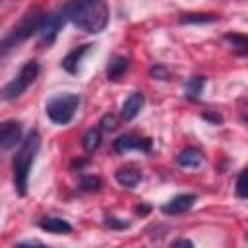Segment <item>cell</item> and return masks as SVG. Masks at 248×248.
<instances>
[{
    "mask_svg": "<svg viewBox=\"0 0 248 248\" xmlns=\"http://www.w3.org/2000/svg\"><path fill=\"white\" fill-rule=\"evenodd\" d=\"M172 246H194V242L186 238H178V240H172Z\"/></svg>",
    "mask_w": 248,
    "mask_h": 248,
    "instance_id": "cell-27",
    "label": "cell"
},
{
    "mask_svg": "<svg viewBox=\"0 0 248 248\" xmlns=\"http://www.w3.org/2000/svg\"><path fill=\"white\" fill-rule=\"evenodd\" d=\"M79 101L81 99L78 93H62V95H56V97L46 101L45 112L54 124L64 126L74 118V114L79 107Z\"/></svg>",
    "mask_w": 248,
    "mask_h": 248,
    "instance_id": "cell-4",
    "label": "cell"
},
{
    "mask_svg": "<svg viewBox=\"0 0 248 248\" xmlns=\"http://www.w3.org/2000/svg\"><path fill=\"white\" fill-rule=\"evenodd\" d=\"M205 87V76H192L186 83H184V97L190 101H196L202 97Z\"/></svg>",
    "mask_w": 248,
    "mask_h": 248,
    "instance_id": "cell-16",
    "label": "cell"
},
{
    "mask_svg": "<svg viewBox=\"0 0 248 248\" xmlns=\"http://www.w3.org/2000/svg\"><path fill=\"white\" fill-rule=\"evenodd\" d=\"M202 161H203V153L196 145H188L176 155V163L184 169H198L202 165Z\"/></svg>",
    "mask_w": 248,
    "mask_h": 248,
    "instance_id": "cell-14",
    "label": "cell"
},
{
    "mask_svg": "<svg viewBox=\"0 0 248 248\" xmlns=\"http://www.w3.org/2000/svg\"><path fill=\"white\" fill-rule=\"evenodd\" d=\"M225 41L240 54H248V37L240 33H225Z\"/></svg>",
    "mask_w": 248,
    "mask_h": 248,
    "instance_id": "cell-18",
    "label": "cell"
},
{
    "mask_svg": "<svg viewBox=\"0 0 248 248\" xmlns=\"http://www.w3.org/2000/svg\"><path fill=\"white\" fill-rule=\"evenodd\" d=\"M246 240H248V236H246Z\"/></svg>",
    "mask_w": 248,
    "mask_h": 248,
    "instance_id": "cell-30",
    "label": "cell"
},
{
    "mask_svg": "<svg viewBox=\"0 0 248 248\" xmlns=\"http://www.w3.org/2000/svg\"><path fill=\"white\" fill-rule=\"evenodd\" d=\"M198 196L196 194H178L174 198H170L165 205H161V211L165 215H180V213H186L188 209H192V205L196 203Z\"/></svg>",
    "mask_w": 248,
    "mask_h": 248,
    "instance_id": "cell-9",
    "label": "cell"
},
{
    "mask_svg": "<svg viewBox=\"0 0 248 248\" xmlns=\"http://www.w3.org/2000/svg\"><path fill=\"white\" fill-rule=\"evenodd\" d=\"M128 68H130V58L128 56H122V54L112 56L107 64V79L108 81H120L124 78V74L128 72Z\"/></svg>",
    "mask_w": 248,
    "mask_h": 248,
    "instance_id": "cell-13",
    "label": "cell"
},
{
    "mask_svg": "<svg viewBox=\"0 0 248 248\" xmlns=\"http://www.w3.org/2000/svg\"><path fill=\"white\" fill-rule=\"evenodd\" d=\"M112 149L120 155L136 149V151H143V153H151V140L149 138H141L136 134H122L112 141Z\"/></svg>",
    "mask_w": 248,
    "mask_h": 248,
    "instance_id": "cell-7",
    "label": "cell"
},
{
    "mask_svg": "<svg viewBox=\"0 0 248 248\" xmlns=\"http://www.w3.org/2000/svg\"><path fill=\"white\" fill-rule=\"evenodd\" d=\"M21 122L17 120H6L2 122V128H0V147L2 151H10L12 147H16L17 143H21Z\"/></svg>",
    "mask_w": 248,
    "mask_h": 248,
    "instance_id": "cell-8",
    "label": "cell"
},
{
    "mask_svg": "<svg viewBox=\"0 0 248 248\" xmlns=\"http://www.w3.org/2000/svg\"><path fill=\"white\" fill-rule=\"evenodd\" d=\"M149 76L153 78V79H169V70L163 66V64H155V66H151L149 68Z\"/></svg>",
    "mask_w": 248,
    "mask_h": 248,
    "instance_id": "cell-23",
    "label": "cell"
},
{
    "mask_svg": "<svg viewBox=\"0 0 248 248\" xmlns=\"http://www.w3.org/2000/svg\"><path fill=\"white\" fill-rule=\"evenodd\" d=\"M93 45H79V46H76V48H72L64 58H62V62H60V66L68 72V74H78V70H79V62H81V58H83V54L91 48Z\"/></svg>",
    "mask_w": 248,
    "mask_h": 248,
    "instance_id": "cell-12",
    "label": "cell"
},
{
    "mask_svg": "<svg viewBox=\"0 0 248 248\" xmlns=\"http://www.w3.org/2000/svg\"><path fill=\"white\" fill-rule=\"evenodd\" d=\"M136 211H138V213H147L149 207H147V205H143V207H136Z\"/></svg>",
    "mask_w": 248,
    "mask_h": 248,
    "instance_id": "cell-29",
    "label": "cell"
},
{
    "mask_svg": "<svg viewBox=\"0 0 248 248\" xmlns=\"http://www.w3.org/2000/svg\"><path fill=\"white\" fill-rule=\"evenodd\" d=\"M234 192L240 200H248V167H244L236 178V186H234Z\"/></svg>",
    "mask_w": 248,
    "mask_h": 248,
    "instance_id": "cell-20",
    "label": "cell"
},
{
    "mask_svg": "<svg viewBox=\"0 0 248 248\" xmlns=\"http://www.w3.org/2000/svg\"><path fill=\"white\" fill-rule=\"evenodd\" d=\"M217 19H219V16H215V14H182L178 17L180 23H211Z\"/></svg>",
    "mask_w": 248,
    "mask_h": 248,
    "instance_id": "cell-19",
    "label": "cell"
},
{
    "mask_svg": "<svg viewBox=\"0 0 248 248\" xmlns=\"http://www.w3.org/2000/svg\"><path fill=\"white\" fill-rule=\"evenodd\" d=\"M70 21L85 33H101L108 23L105 0H70Z\"/></svg>",
    "mask_w": 248,
    "mask_h": 248,
    "instance_id": "cell-1",
    "label": "cell"
},
{
    "mask_svg": "<svg viewBox=\"0 0 248 248\" xmlns=\"http://www.w3.org/2000/svg\"><path fill=\"white\" fill-rule=\"evenodd\" d=\"M240 120H242L246 126H248V103H246V105L240 108Z\"/></svg>",
    "mask_w": 248,
    "mask_h": 248,
    "instance_id": "cell-28",
    "label": "cell"
},
{
    "mask_svg": "<svg viewBox=\"0 0 248 248\" xmlns=\"http://www.w3.org/2000/svg\"><path fill=\"white\" fill-rule=\"evenodd\" d=\"M41 149V134L37 130H31L25 140L19 143V149L14 155L12 170H14V188L19 196L27 194V182H29V172L33 169V163L39 155Z\"/></svg>",
    "mask_w": 248,
    "mask_h": 248,
    "instance_id": "cell-2",
    "label": "cell"
},
{
    "mask_svg": "<svg viewBox=\"0 0 248 248\" xmlns=\"http://www.w3.org/2000/svg\"><path fill=\"white\" fill-rule=\"evenodd\" d=\"M45 14H46V12H43L41 8H31V10H27V12L19 17V21L2 37V41H0V52H2V56H6L12 48H17V46H19L21 43H25L29 37L37 35Z\"/></svg>",
    "mask_w": 248,
    "mask_h": 248,
    "instance_id": "cell-3",
    "label": "cell"
},
{
    "mask_svg": "<svg viewBox=\"0 0 248 248\" xmlns=\"http://www.w3.org/2000/svg\"><path fill=\"white\" fill-rule=\"evenodd\" d=\"M99 128H101V130H105V132H114V130L118 128V118H116L112 112L103 114V116H101V120H99Z\"/></svg>",
    "mask_w": 248,
    "mask_h": 248,
    "instance_id": "cell-22",
    "label": "cell"
},
{
    "mask_svg": "<svg viewBox=\"0 0 248 248\" xmlns=\"http://www.w3.org/2000/svg\"><path fill=\"white\" fill-rule=\"evenodd\" d=\"M17 246H43V242L41 240H21V242H17Z\"/></svg>",
    "mask_w": 248,
    "mask_h": 248,
    "instance_id": "cell-26",
    "label": "cell"
},
{
    "mask_svg": "<svg viewBox=\"0 0 248 248\" xmlns=\"http://www.w3.org/2000/svg\"><path fill=\"white\" fill-rule=\"evenodd\" d=\"M37 225H39V229L52 232V234H70L72 232V225L60 217H43Z\"/></svg>",
    "mask_w": 248,
    "mask_h": 248,
    "instance_id": "cell-15",
    "label": "cell"
},
{
    "mask_svg": "<svg viewBox=\"0 0 248 248\" xmlns=\"http://www.w3.org/2000/svg\"><path fill=\"white\" fill-rule=\"evenodd\" d=\"M105 225L108 229H128L130 227L128 221H118L114 215H105Z\"/></svg>",
    "mask_w": 248,
    "mask_h": 248,
    "instance_id": "cell-24",
    "label": "cell"
},
{
    "mask_svg": "<svg viewBox=\"0 0 248 248\" xmlns=\"http://www.w3.org/2000/svg\"><path fill=\"white\" fill-rule=\"evenodd\" d=\"M79 188L85 190V192H97V190L103 188V180L99 176H95V174H85L79 180Z\"/></svg>",
    "mask_w": 248,
    "mask_h": 248,
    "instance_id": "cell-21",
    "label": "cell"
},
{
    "mask_svg": "<svg viewBox=\"0 0 248 248\" xmlns=\"http://www.w3.org/2000/svg\"><path fill=\"white\" fill-rule=\"evenodd\" d=\"M101 140H103L101 138V128H89L81 138V145H83L85 153H95L101 145Z\"/></svg>",
    "mask_w": 248,
    "mask_h": 248,
    "instance_id": "cell-17",
    "label": "cell"
},
{
    "mask_svg": "<svg viewBox=\"0 0 248 248\" xmlns=\"http://www.w3.org/2000/svg\"><path fill=\"white\" fill-rule=\"evenodd\" d=\"M143 103H145V97H143L141 91H134V93H130L128 99L122 103V108H120V116H122V120H124V122L134 120V118L140 114V110L143 108Z\"/></svg>",
    "mask_w": 248,
    "mask_h": 248,
    "instance_id": "cell-10",
    "label": "cell"
},
{
    "mask_svg": "<svg viewBox=\"0 0 248 248\" xmlns=\"http://www.w3.org/2000/svg\"><path fill=\"white\" fill-rule=\"evenodd\" d=\"M66 21H70V6L68 4H64L62 8H58L54 12L45 14V17L41 21V27H39V33H37L39 45L41 46H50L56 41V37H58L60 29L64 27Z\"/></svg>",
    "mask_w": 248,
    "mask_h": 248,
    "instance_id": "cell-6",
    "label": "cell"
},
{
    "mask_svg": "<svg viewBox=\"0 0 248 248\" xmlns=\"http://www.w3.org/2000/svg\"><path fill=\"white\" fill-rule=\"evenodd\" d=\"M141 176H143V174H141V169H138V167H134V165L120 167V169L114 172V180H116L122 188H128V190L136 188V186L140 184Z\"/></svg>",
    "mask_w": 248,
    "mask_h": 248,
    "instance_id": "cell-11",
    "label": "cell"
},
{
    "mask_svg": "<svg viewBox=\"0 0 248 248\" xmlns=\"http://www.w3.org/2000/svg\"><path fill=\"white\" fill-rule=\"evenodd\" d=\"M202 118H205V120H209L211 124H221V122H223V118H221V114H215V112H203V114H202Z\"/></svg>",
    "mask_w": 248,
    "mask_h": 248,
    "instance_id": "cell-25",
    "label": "cell"
},
{
    "mask_svg": "<svg viewBox=\"0 0 248 248\" xmlns=\"http://www.w3.org/2000/svg\"><path fill=\"white\" fill-rule=\"evenodd\" d=\"M39 70H41L39 62H35V60L25 62V64L19 68V72L2 87V99H4V101H14V99L21 97V95L27 91V87L37 79Z\"/></svg>",
    "mask_w": 248,
    "mask_h": 248,
    "instance_id": "cell-5",
    "label": "cell"
}]
</instances>
